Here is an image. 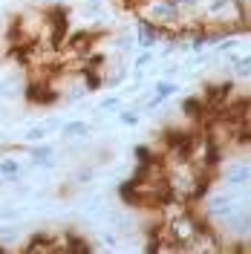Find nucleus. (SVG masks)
I'll return each mask as SVG.
<instances>
[{"label":"nucleus","instance_id":"1","mask_svg":"<svg viewBox=\"0 0 251 254\" xmlns=\"http://www.w3.org/2000/svg\"><path fill=\"white\" fill-rule=\"evenodd\" d=\"M55 127H63V122L61 119H44V122H32L23 133H20V142L23 144H38V142H47L49 139V133L55 130Z\"/></svg>","mask_w":251,"mask_h":254},{"label":"nucleus","instance_id":"2","mask_svg":"<svg viewBox=\"0 0 251 254\" xmlns=\"http://www.w3.org/2000/svg\"><path fill=\"white\" fill-rule=\"evenodd\" d=\"M220 179L228 185H246V182H251V165L249 162H228L220 168Z\"/></svg>","mask_w":251,"mask_h":254},{"label":"nucleus","instance_id":"3","mask_svg":"<svg viewBox=\"0 0 251 254\" xmlns=\"http://www.w3.org/2000/svg\"><path fill=\"white\" fill-rule=\"evenodd\" d=\"M61 133H63L66 142H78V139H87V136L93 133V125L84 122V119H69V122H63Z\"/></svg>","mask_w":251,"mask_h":254},{"label":"nucleus","instance_id":"4","mask_svg":"<svg viewBox=\"0 0 251 254\" xmlns=\"http://www.w3.org/2000/svg\"><path fill=\"white\" fill-rule=\"evenodd\" d=\"M84 217L93 220V222H107V217H110L107 199H104V196H93L90 202H84Z\"/></svg>","mask_w":251,"mask_h":254},{"label":"nucleus","instance_id":"5","mask_svg":"<svg viewBox=\"0 0 251 254\" xmlns=\"http://www.w3.org/2000/svg\"><path fill=\"white\" fill-rule=\"evenodd\" d=\"M23 90H26V84L20 78V72H9L0 78V98H17Z\"/></svg>","mask_w":251,"mask_h":254},{"label":"nucleus","instance_id":"6","mask_svg":"<svg viewBox=\"0 0 251 254\" xmlns=\"http://www.w3.org/2000/svg\"><path fill=\"white\" fill-rule=\"evenodd\" d=\"M20 252L23 254H52V234H35Z\"/></svg>","mask_w":251,"mask_h":254},{"label":"nucleus","instance_id":"7","mask_svg":"<svg viewBox=\"0 0 251 254\" xmlns=\"http://www.w3.org/2000/svg\"><path fill=\"white\" fill-rule=\"evenodd\" d=\"M231 69L237 78H251V52L249 55H231Z\"/></svg>","mask_w":251,"mask_h":254},{"label":"nucleus","instance_id":"8","mask_svg":"<svg viewBox=\"0 0 251 254\" xmlns=\"http://www.w3.org/2000/svg\"><path fill=\"white\" fill-rule=\"evenodd\" d=\"M176 90H179V87H176V84H173L171 78H159L156 84H153V95H156L159 101H165V98H171V95L176 93Z\"/></svg>","mask_w":251,"mask_h":254},{"label":"nucleus","instance_id":"9","mask_svg":"<svg viewBox=\"0 0 251 254\" xmlns=\"http://www.w3.org/2000/svg\"><path fill=\"white\" fill-rule=\"evenodd\" d=\"M98 110L101 113H119L122 110V98H119V95H107V98H101Z\"/></svg>","mask_w":251,"mask_h":254},{"label":"nucleus","instance_id":"10","mask_svg":"<svg viewBox=\"0 0 251 254\" xmlns=\"http://www.w3.org/2000/svg\"><path fill=\"white\" fill-rule=\"evenodd\" d=\"M153 61V49H144L141 55H136V61H133V72H141V69H147Z\"/></svg>","mask_w":251,"mask_h":254},{"label":"nucleus","instance_id":"11","mask_svg":"<svg viewBox=\"0 0 251 254\" xmlns=\"http://www.w3.org/2000/svg\"><path fill=\"white\" fill-rule=\"evenodd\" d=\"M93 174H95V168L84 165V168H78V174H75V182L78 185H87V182H93Z\"/></svg>","mask_w":251,"mask_h":254},{"label":"nucleus","instance_id":"12","mask_svg":"<svg viewBox=\"0 0 251 254\" xmlns=\"http://www.w3.org/2000/svg\"><path fill=\"white\" fill-rule=\"evenodd\" d=\"M0 220H20V208L3 205V208H0Z\"/></svg>","mask_w":251,"mask_h":254},{"label":"nucleus","instance_id":"13","mask_svg":"<svg viewBox=\"0 0 251 254\" xmlns=\"http://www.w3.org/2000/svg\"><path fill=\"white\" fill-rule=\"evenodd\" d=\"M122 122H125L127 127L139 125V113H136V110H127V113H122Z\"/></svg>","mask_w":251,"mask_h":254},{"label":"nucleus","instance_id":"14","mask_svg":"<svg viewBox=\"0 0 251 254\" xmlns=\"http://www.w3.org/2000/svg\"><path fill=\"white\" fill-rule=\"evenodd\" d=\"M0 182H3V171H0Z\"/></svg>","mask_w":251,"mask_h":254},{"label":"nucleus","instance_id":"15","mask_svg":"<svg viewBox=\"0 0 251 254\" xmlns=\"http://www.w3.org/2000/svg\"><path fill=\"white\" fill-rule=\"evenodd\" d=\"M0 23H3V12H0Z\"/></svg>","mask_w":251,"mask_h":254}]
</instances>
